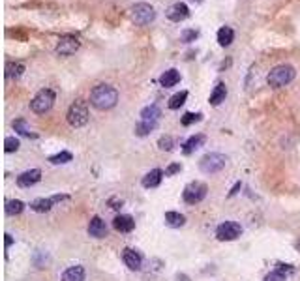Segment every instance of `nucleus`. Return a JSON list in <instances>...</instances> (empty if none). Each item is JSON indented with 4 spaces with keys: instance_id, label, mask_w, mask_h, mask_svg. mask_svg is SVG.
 I'll use <instances>...</instances> for the list:
<instances>
[{
    "instance_id": "1",
    "label": "nucleus",
    "mask_w": 300,
    "mask_h": 281,
    "mask_svg": "<svg viewBox=\"0 0 300 281\" xmlns=\"http://www.w3.org/2000/svg\"><path fill=\"white\" fill-rule=\"evenodd\" d=\"M116 101H118V90L111 85H98L90 92V103L100 111L113 109Z\"/></svg>"
},
{
    "instance_id": "2",
    "label": "nucleus",
    "mask_w": 300,
    "mask_h": 281,
    "mask_svg": "<svg viewBox=\"0 0 300 281\" xmlns=\"http://www.w3.org/2000/svg\"><path fill=\"white\" fill-rule=\"evenodd\" d=\"M296 77V70H294L293 66L289 64H280L276 66V68H272L270 70V73H268V85L272 86V88H281V86L289 85L293 79Z\"/></svg>"
},
{
    "instance_id": "3",
    "label": "nucleus",
    "mask_w": 300,
    "mask_h": 281,
    "mask_svg": "<svg viewBox=\"0 0 300 281\" xmlns=\"http://www.w3.org/2000/svg\"><path fill=\"white\" fill-rule=\"evenodd\" d=\"M68 124L72 128H83L88 122V105L85 99H75L68 109Z\"/></svg>"
},
{
    "instance_id": "4",
    "label": "nucleus",
    "mask_w": 300,
    "mask_h": 281,
    "mask_svg": "<svg viewBox=\"0 0 300 281\" xmlns=\"http://www.w3.org/2000/svg\"><path fill=\"white\" fill-rule=\"evenodd\" d=\"M54 99H56L54 92L51 90V88H43V90H40L32 98L30 109H32V113H36V115H45V113H49L53 109Z\"/></svg>"
},
{
    "instance_id": "5",
    "label": "nucleus",
    "mask_w": 300,
    "mask_h": 281,
    "mask_svg": "<svg viewBox=\"0 0 300 281\" xmlns=\"http://www.w3.org/2000/svg\"><path fill=\"white\" fill-rule=\"evenodd\" d=\"M225 165H227V156H223L220 152H210V154L201 157L199 169L205 175H216L221 169H225Z\"/></svg>"
},
{
    "instance_id": "6",
    "label": "nucleus",
    "mask_w": 300,
    "mask_h": 281,
    "mask_svg": "<svg viewBox=\"0 0 300 281\" xmlns=\"http://www.w3.org/2000/svg\"><path fill=\"white\" fill-rule=\"evenodd\" d=\"M207 191H208L207 184L190 182L186 188H184V191H182V199H184V203L188 204H197L207 197Z\"/></svg>"
},
{
    "instance_id": "7",
    "label": "nucleus",
    "mask_w": 300,
    "mask_h": 281,
    "mask_svg": "<svg viewBox=\"0 0 300 281\" xmlns=\"http://www.w3.org/2000/svg\"><path fill=\"white\" fill-rule=\"evenodd\" d=\"M132 19L139 26H147L156 19V12H154V8L150 6V4L139 2V4H135V6L132 8Z\"/></svg>"
},
{
    "instance_id": "8",
    "label": "nucleus",
    "mask_w": 300,
    "mask_h": 281,
    "mask_svg": "<svg viewBox=\"0 0 300 281\" xmlns=\"http://www.w3.org/2000/svg\"><path fill=\"white\" fill-rule=\"evenodd\" d=\"M240 235H242V227L236 221H223L216 229V236H218V240H221V242L236 240Z\"/></svg>"
},
{
    "instance_id": "9",
    "label": "nucleus",
    "mask_w": 300,
    "mask_h": 281,
    "mask_svg": "<svg viewBox=\"0 0 300 281\" xmlns=\"http://www.w3.org/2000/svg\"><path fill=\"white\" fill-rule=\"evenodd\" d=\"M81 41L74 36H64L58 39V45H56V54L58 57H70L79 49Z\"/></svg>"
},
{
    "instance_id": "10",
    "label": "nucleus",
    "mask_w": 300,
    "mask_h": 281,
    "mask_svg": "<svg viewBox=\"0 0 300 281\" xmlns=\"http://www.w3.org/2000/svg\"><path fill=\"white\" fill-rule=\"evenodd\" d=\"M66 199L68 195H54V197H49V199H34L32 203H30V208H32L34 212H38V214H43V212H49L56 203L66 201Z\"/></svg>"
},
{
    "instance_id": "11",
    "label": "nucleus",
    "mask_w": 300,
    "mask_h": 281,
    "mask_svg": "<svg viewBox=\"0 0 300 281\" xmlns=\"http://www.w3.org/2000/svg\"><path fill=\"white\" fill-rule=\"evenodd\" d=\"M40 180H41L40 169H28L17 177V186H19V188H32L34 184H38Z\"/></svg>"
},
{
    "instance_id": "12",
    "label": "nucleus",
    "mask_w": 300,
    "mask_h": 281,
    "mask_svg": "<svg viewBox=\"0 0 300 281\" xmlns=\"http://www.w3.org/2000/svg\"><path fill=\"white\" fill-rule=\"evenodd\" d=\"M188 15H190V8L184 2H176L167 10V19L173 21V23H180V21L188 19Z\"/></svg>"
},
{
    "instance_id": "13",
    "label": "nucleus",
    "mask_w": 300,
    "mask_h": 281,
    "mask_svg": "<svg viewBox=\"0 0 300 281\" xmlns=\"http://www.w3.org/2000/svg\"><path fill=\"white\" fill-rule=\"evenodd\" d=\"M122 261L130 270H141V264H143V257L135 251V249L126 248L122 251Z\"/></svg>"
},
{
    "instance_id": "14",
    "label": "nucleus",
    "mask_w": 300,
    "mask_h": 281,
    "mask_svg": "<svg viewBox=\"0 0 300 281\" xmlns=\"http://www.w3.org/2000/svg\"><path fill=\"white\" fill-rule=\"evenodd\" d=\"M88 235L92 238H105L107 236V225L100 216H94L88 223Z\"/></svg>"
},
{
    "instance_id": "15",
    "label": "nucleus",
    "mask_w": 300,
    "mask_h": 281,
    "mask_svg": "<svg viewBox=\"0 0 300 281\" xmlns=\"http://www.w3.org/2000/svg\"><path fill=\"white\" fill-rule=\"evenodd\" d=\"M113 227L118 233H132L135 229V219L128 214H120L113 219Z\"/></svg>"
},
{
    "instance_id": "16",
    "label": "nucleus",
    "mask_w": 300,
    "mask_h": 281,
    "mask_svg": "<svg viewBox=\"0 0 300 281\" xmlns=\"http://www.w3.org/2000/svg\"><path fill=\"white\" fill-rule=\"evenodd\" d=\"M161 178H163V171L161 169H152L150 173H147L145 177H143V188H147V190H152V188H158L161 182Z\"/></svg>"
},
{
    "instance_id": "17",
    "label": "nucleus",
    "mask_w": 300,
    "mask_h": 281,
    "mask_svg": "<svg viewBox=\"0 0 300 281\" xmlns=\"http://www.w3.org/2000/svg\"><path fill=\"white\" fill-rule=\"evenodd\" d=\"M62 281H85V268L83 266H70L62 274Z\"/></svg>"
},
{
    "instance_id": "18",
    "label": "nucleus",
    "mask_w": 300,
    "mask_h": 281,
    "mask_svg": "<svg viewBox=\"0 0 300 281\" xmlns=\"http://www.w3.org/2000/svg\"><path fill=\"white\" fill-rule=\"evenodd\" d=\"M178 81H180V73L176 72V70H167L165 73H161L160 85L163 86V88H171V86H174Z\"/></svg>"
},
{
    "instance_id": "19",
    "label": "nucleus",
    "mask_w": 300,
    "mask_h": 281,
    "mask_svg": "<svg viewBox=\"0 0 300 281\" xmlns=\"http://www.w3.org/2000/svg\"><path fill=\"white\" fill-rule=\"evenodd\" d=\"M205 135H201V133H197V135H192V137L188 139L186 143H184V154H192L194 150H197V148H201L203 144H205Z\"/></svg>"
},
{
    "instance_id": "20",
    "label": "nucleus",
    "mask_w": 300,
    "mask_h": 281,
    "mask_svg": "<svg viewBox=\"0 0 300 281\" xmlns=\"http://www.w3.org/2000/svg\"><path fill=\"white\" fill-rule=\"evenodd\" d=\"M227 98V86L223 85V83H218L216 85V88L212 90V94H210V105H220L221 101H225Z\"/></svg>"
},
{
    "instance_id": "21",
    "label": "nucleus",
    "mask_w": 300,
    "mask_h": 281,
    "mask_svg": "<svg viewBox=\"0 0 300 281\" xmlns=\"http://www.w3.org/2000/svg\"><path fill=\"white\" fill-rule=\"evenodd\" d=\"M233 39H234V32L231 26H221L220 30H218V43H220L221 47L231 45Z\"/></svg>"
},
{
    "instance_id": "22",
    "label": "nucleus",
    "mask_w": 300,
    "mask_h": 281,
    "mask_svg": "<svg viewBox=\"0 0 300 281\" xmlns=\"http://www.w3.org/2000/svg\"><path fill=\"white\" fill-rule=\"evenodd\" d=\"M165 223L173 229H178L186 223V217L182 216L180 212H165Z\"/></svg>"
},
{
    "instance_id": "23",
    "label": "nucleus",
    "mask_w": 300,
    "mask_h": 281,
    "mask_svg": "<svg viewBox=\"0 0 300 281\" xmlns=\"http://www.w3.org/2000/svg\"><path fill=\"white\" fill-rule=\"evenodd\" d=\"M161 117V111L158 105H148L145 107L143 111H141V120H154V122H158Z\"/></svg>"
},
{
    "instance_id": "24",
    "label": "nucleus",
    "mask_w": 300,
    "mask_h": 281,
    "mask_svg": "<svg viewBox=\"0 0 300 281\" xmlns=\"http://www.w3.org/2000/svg\"><path fill=\"white\" fill-rule=\"evenodd\" d=\"M156 126H158V122H154V120H141L139 124L135 126V133H137L139 137H145L150 131L156 130Z\"/></svg>"
},
{
    "instance_id": "25",
    "label": "nucleus",
    "mask_w": 300,
    "mask_h": 281,
    "mask_svg": "<svg viewBox=\"0 0 300 281\" xmlns=\"http://www.w3.org/2000/svg\"><path fill=\"white\" fill-rule=\"evenodd\" d=\"M14 130L19 133V135H25V137H36V133H32L30 130V126L27 124V120H23V118H17L14 122Z\"/></svg>"
},
{
    "instance_id": "26",
    "label": "nucleus",
    "mask_w": 300,
    "mask_h": 281,
    "mask_svg": "<svg viewBox=\"0 0 300 281\" xmlns=\"http://www.w3.org/2000/svg\"><path fill=\"white\" fill-rule=\"evenodd\" d=\"M23 210H25V203L19 201V199H14V201H8L6 203V214L8 216H19Z\"/></svg>"
},
{
    "instance_id": "27",
    "label": "nucleus",
    "mask_w": 300,
    "mask_h": 281,
    "mask_svg": "<svg viewBox=\"0 0 300 281\" xmlns=\"http://www.w3.org/2000/svg\"><path fill=\"white\" fill-rule=\"evenodd\" d=\"M23 72H25V66L21 64V62H10V64L6 66V77H10V79L21 77Z\"/></svg>"
},
{
    "instance_id": "28",
    "label": "nucleus",
    "mask_w": 300,
    "mask_h": 281,
    "mask_svg": "<svg viewBox=\"0 0 300 281\" xmlns=\"http://www.w3.org/2000/svg\"><path fill=\"white\" fill-rule=\"evenodd\" d=\"M188 98V92L182 90V92H176L174 96H171L169 98V109H180L182 105H184V101H186Z\"/></svg>"
},
{
    "instance_id": "29",
    "label": "nucleus",
    "mask_w": 300,
    "mask_h": 281,
    "mask_svg": "<svg viewBox=\"0 0 300 281\" xmlns=\"http://www.w3.org/2000/svg\"><path fill=\"white\" fill-rule=\"evenodd\" d=\"M72 159H74V156H72V152L62 150V152H58V154H54V156L49 157V163H53V165H62V163H68V161H72Z\"/></svg>"
},
{
    "instance_id": "30",
    "label": "nucleus",
    "mask_w": 300,
    "mask_h": 281,
    "mask_svg": "<svg viewBox=\"0 0 300 281\" xmlns=\"http://www.w3.org/2000/svg\"><path fill=\"white\" fill-rule=\"evenodd\" d=\"M263 281H287V275H285V270L281 268H276V270H272L270 274H267V277Z\"/></svg>"
},
{
    "instance_id": "31",
    "label": "nucleus",
    "mask_w": 300,
    "mask_h": 281,
    "mask_svg": "<svg viewBox=\"0 0 300 281\" xmlns=\"http://www.w3.org/2000/svg\"><path fill=\"white\" fill-rule=\"evenodd\" d=\"M201 118H203L201 113H186L180 122H182V126H192V124H195V122H199Z\"/></svg>"
},
{
    "instance_id": "32",
    "label": "nucleus",
    "mask_w": 300,
    "mask_h": 281,
    "mask_svg": "<svg viewBox=\"0 0 300 281\" xmlns=\"http://www.w3.org/2000/svg\"><path fill=\"white\" fill-rule=\"evenodd\" d=\"M19 146H21L19 139H15V137H6V141H4V150H6L8 154H10V152H17Z\"/></svg>"
},
{
    "instance_id": "33",
    "label": "nucleus",
    "mask_w": 300,
    "mask_h": 281,
    "mask_svg": "<svg viewBox=\"0 0 300 281\" xmlns=\"http://www.w3.org/2000/svg\"><path fill=\"white\" fill-rule=\"evenodd\" d=\"M158 146H160L161 150H173V137L171 135H163V137H160V141H158Z\"/></svg>"
},
{
    "instance_id": "34",
    "label": "nucleus",
    "mask_w": 300,
    "mask_h": 281,
    "mask_svg": "<svg viewBox=\"0 0 300 281\" xmlns=\"http://www.w3.org/2000/svg\"><path fill=\"white\" fill-rule=\"evenodd\" d=\"M197 38H199V32H197V30H184L182 36H180V39H182V41H186V43L195 41Z\"/></svg>"
},
{
    "instance_id": "35",
    "label": "nucleus",
    "mask_w": 300,
    "mask_h": 281,
    "mask_svg": "<svg viewBox=\"0 0 300 281\" xmlns=\"http://www.w3.org/2000/svg\"><path fill=\"white\" fill-rule=\"evenodd\" d=\"M180 169H182V165L180 163H173L169 165L165 171V177H173V175H176V173H180Z\"/></svg>"
},
{
    "instance_id": "36",
    "label": "nucleus",
    "mask_w": 300,
    "mask_h": 281,
    "mask_svg": "<svg viewBox=\"0 0 300 281\" xmlns=\"http://www.w3.org/2000/svg\"><path fill=\"white\" fill-rule=\"evenodd\" d=\"M174 281H190V277H188L186 274H176V277H174Z\"/></svg>"
},
{
    "instance_id": "37",
    "label": "nucleus",
    "mask_w": 300,
    "mask_h": 281,
    "mask_svg": "<svg viewBox=\"0 0 300 281\" xmlns=\"http://www.w3.org/2000/svg\"><path fill=\"white\" fill-rule=\"evenodd\" d=\"M240 186H242V184H240V182L234 184V188H233V190H231V191H229V195H234V193H236V191L240 190Z\"/></svg>"
},
{
    "instance_id": "38",
    "label": "nucleus",
    "mask_w": 300,
    "mask_h": 281,
    "mask_svg": "<svg viewBox=\"0 0 300 281\" xmlns=\"http://www.w3.org/2000/svg\"><path fill=\"white\" fill-rule=\"evenodd\" d=\"M12 242H14V240H12V236L6 235V248H10V246H12Z\"/></svg>"
},
{
    "instance_id": "39",
    "label": "nucleus",
    "mask_w": 300,
    "mask_h": 281,
    "mask_svg": "<svg viewBox=\"0 0 300 281\" xmlns=\"http://www.w3.org/2000/svg\"><path fill=\"white\" fill-rule=\"evenodd\" d=\"M197 2H199V0H197Z\"/></svg>"
}]
</instances>
